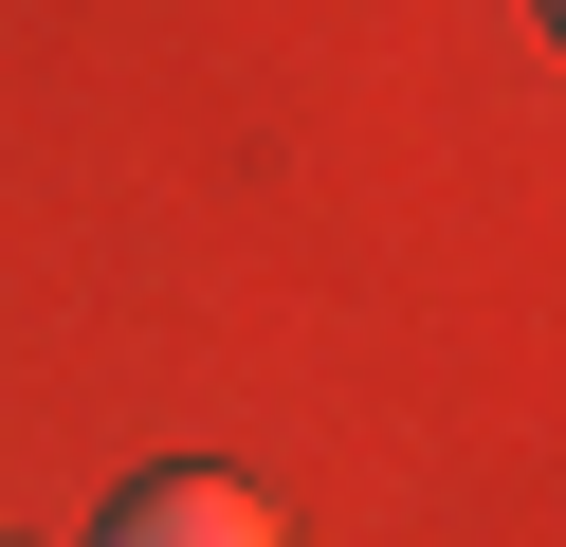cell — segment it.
Masks as SVG:
<instances>
[{"mask_svg": "<svg viewBox=\"0 0 566 547\" xmlns=\"http://www.w3.org/2000/svg\"><path fill=\"white\" fill-rule=\"evenodd\" d=\"M92 547H293V511H274L256 474H201V456H165V474H128V493L92 511Z\"/></svg>", "mask_w": 566, "mask_h": 547, "instance_id": "6da1fadb", "label": "cell"}]
</instances>
